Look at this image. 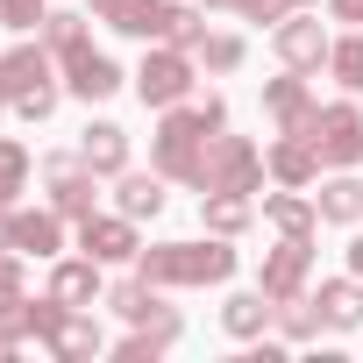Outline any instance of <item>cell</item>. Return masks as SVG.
<instances>
[{"instance_id":"cell-28","label":"cell","mask_w":363,"mask_h":363,"mask_svg":"<svg viewBox=\"0 0 363 363\" xmlns=\"http://www.w3.org/2000/svg\"><path fill=\"white\" fill-rule=\"evenodd\" d=\"M15 292H22V271H15L8 257H0V306H15Z\"/></svg>"},{"instance_id":"cell-13","label":"cell","mask_w":363,"mask_h":363,"mask_svg":"<svg viewBox=\"0 0 363 363\" xmlns=\"http://www.w3.org/2000/svg\"><path fill=\"white\" fill-rule=\"evenodd\" d=\"M271 171L285 178V186H306V178H313V143L299 135V143H278L271 150Z\"/></svg>"},{"instance_id":"cell-3","label":"cell","mask_w":363,"mask_h":363,"mask_svg":"<svg viewBox=\"0 0 363 363\" xmlns=\"http://www.w3.org/2000/svg\"><path fill=\"white\" fill-rule=\"evenodd\" d=\"M207 128H214V121H207L200 107H193V114H171V121L157 128V164H164L171 178H193V171H200V150H207Z\"/></svg>"},{"instance_id":"cell-9","label":"cell","mask_w":363,"mask_h":363,"mask_svg":"<svg viewBox=\"0 0 363 363\" xmlns=\"http://www.w3.org/2000/svg\"><path fill=\"white\" fill-rule=\"evenodd\" d=\"M299 278H306V235H292V242L264 264V292H271V299H292V285H299Z\"/></svg>"},{"instance_id":"cell-24","label":"cell","mask_w":363,"mask_h":363,"mask_svg":"<svg viewBox=\"0 0 363 363\" xmlns=\"http://www.w3.org/2000/svg\"><path fill=\"white\" fill-rule=\"evenodd\" d=\"M328 57H335V79H342V86H363V36H349V43H335Z\"/></svg>"},{"instance_id":"cell-17","label":"cell","mask_w":363,"mask_h":363,"mask_svg":"<svg viewBox=\"0 0 363 363\" xmlns=\"http://www.w3.org/2000/svg\"><path fill=\"white\" fill-rule=\"evenodd\" d=\"M320 214H328V221H356V214H363V186H356V178L320 186Z\"/></svg>"},{"instance_id":"cell-7","label":"cell","mask_w":363,"mask_h":363,"mask_svg":"<svg viewBox=\"0 0 363 363\" xmlns=\"http://www.w3.org/2000/svg\"><path fill=\"white\" fill-rule=\"evenodd\" d=\"M50 86V57L36 50V43H22L15 57H0V93L8 100H22V93H43Z\"/></svg>"},{"instance_id":"cell-14","label":"cell","mask_w":363,"mask_h":363,"mask_svg":"<svg viewBox=\"0 0 363 363\" xmlns=\"http://www.w3.org/2000/svg\"><path fill=\"white\" fill-rule=\"evenodd\" d=\"M121 157H128V143H121V128H86V164L93 171H121Z\"/></svg>"},{"instance_id":"cell-30","label":"cell","mask_w":363,"mask_h":363,"mask_svg":"<svg viewBox=\"0 0 363 363\" xmlns=\"http://www.w3.org/2000/svg\"><path fill=\"white\" fill-rule=\"evenodd\" d=\"M335 15L342 22H363V0H335Z\"/></svg>"},{"instance_id":"cell-5","label":"cell","mask_w":363,"mask_h":363,"mask_svg":"<svg viewBox=\"0 0 363 363\" xmlns=\"http://www.w3.org/2000/svg\"><path fill=\"white\" fill-rule=\"evenodd\" d=\"M135 93H143L150 107H178V100L193 93V72H186V57L150 50V57H143V72H135Z\"/></svg>"},{"instance_id":"cell-31","label":"cell","mask_w":363,"mask_h":363,"mask_svg":"<svg viewBox=\"0 0 363 363\" xmlns=\"http://www.w3.org/2000/svg\"><path fill=\"white\" fill-rule=\"evenodd\" d=\"M349 271H356V278H363V235H356V242H349Z\"/></svg>"},{"instance_id":"cell-32","label":"cell","mask_w":363,"mask_h":363,"mask_svg":"<svg viewBox=\"0 0 363 363\" xmlns=\"http://www.w3.org/2000/svg\"><path fill=\"white\" fill-rule=\"evenodd\" d=\"M93 8H100V15H107V22H114V15H121V0H93Z\"/></svg>"},{"instance_id":"cell-21","label":"cell","mask_w":363,"mask_h":363,"mask_svg":"<svg viewBox=\"0 0 363 363\" xmlns=\"http://www.w3.org/2000/svg\"><path fill=\"white\" fill-rule=\"evenodd\" d=\"M207 221H214L221 235H235V228L250 221V200H242V193H214V200H207Z\"/></svg>"},{"instance_id":"cell-16","label":"cell","mask_w":363,"mask_h":363,"mask_svg":"<svg viewBox=\"0 0 363 363\" xmlns=\"http://www.w3.org/2000/svg\"><path fill=\"white\" fill-rule=\"evenodd\" d=\"M121 214H164V178H121Z\"/></svg>"},{"instance_id":"cell-10","label":"cell","mask_w":363,"mask_h":363,"mask_svg":"<svg viewBox=\"0 0 363 363\" xmlns=\"http://www.w3.org/2000/svg\"><path fill=\"white\" fill-rule=\"evenodd\" d=\"M320 50H328L320 22H278V57L285 65H320Z\"/></svg>"},{"instance_id":"cell-23","label":"cell","mask_w":363,"mask_h":363,"mask_svg":"<svg viewBox=\"0 0 363 363\" xmlns=\"http://www.w3.org/2000/svg\"><path fill=\"white\" fill-rule=\"evenodd\" d=\"M50 342H57L65 356H93V349H100V328H86V320H57Z\"/></svg>"},{"instance_id":"cell-19","label":"cell","mask_w":363,"mask_h":363,"mask_svg":"<svg viewBox=\"0 0 363 363\" xmlns=\"http://www.w3.org/2000/svg\"><path fill=\"white\" fill-rule=\"evenodd\" d=\"M50 299H65V306H79V299H93V264H65V271L50 278Z\"/></svg>"},{"instance_id":"cell-20","label":"cell","mask_w":363,"mask_h":363,"mask_svg":"<svg viewBox=\"0 0 363 363\" xmlns=\"http://www.w3.org/2000/svg\"><path fill=\"white\" fill-rule=\"evenodd\" d=\"M57 214H72V221H93V186H86V178H57Z\"/></svg>"},{"instance_id":"cell-4","label":"cell","mask_w":363,"mask_h":363,"mask_svg":"<svg viewBox=\"0 0 363 363\" xmlns=\"http://www.w3.org/2000/svg\"><path fill=\"white\" fill-rule=\"evenodd\" d=\"M313 157H328V164H356L363 157V121H356V107H328V114H313Z\"/></svg>"},{"instance_id":"cell-15","label":"cell","mask_w":363,"mask_h":363,"mask_svg":"<svg viewBox=\"0 0 363 363\" xmlns=\"http://www.w3.org/2000/svg\"><path fill=\"white\" fill-rule=\"evenodd\" d=\"M313 306H320L335 328H356V320H363V292H356V285H320V299H313Z\"/></svg>"},{"instance_id":"cell-33","label":"cell","mask_w":363,"mask_h":363,"mask_svg":"<svg viewBox=\"0 0 363 363\" xmlns=\"http://www.w3.org/2000/svg\"><path fill=\"white\" fill-rule=\"evenodd\" d=\"M0 100H8V93H0Z\"/></svg>"},{"instance_id":"cell-8","label":"cell","mask_w":363,"mask_h":363,"mask_svg":"<svg viewBox=\"0 0 363 363\" xmlns=\"http://www.w3.org/2000/svg\"><path fill=\"white\" fill-rule=\"evenodd\" d=\"M114 29L121 36H171L178 29V8H164V0H121V15H114Z\"/></svg>"},{"instance_id":"cell-25","label":"cell","mask_w":363,"mask_h":363,"mask_svg":"<svg viewBox=\"0 0 363 363\" xmlns=\"http://www.w3.org/2000/svg\"><path fill=\"white\" fill-rule=\"evenodd\" d=\"M0 22H8V29H36L50 15H43V0H0Z\"/></svg>"},{"instance_id":"cell-12","label":"cell","mask_w":363,"mask_h":363,"mask_svg":"<svg viewBox=\"0 0 363 363\" xmlns=\"http://www.w3.org/2000/svg\"><path fill=\"white\" fill-rule=\"evenodd\" d=\"M8 250L50 257V250H57V221H50V214H15V221H8Z\"/></svg>"},{"instance_id":"cell-18","label":"cell","mask_w":363,"mask_h":363,"mask_svg":"<svg viewBox=\"0 0 363 363\" xmlns=\"http://www.w3.org/2000/svg\"><path fill=\"white\" fill-rule=\"evenodd\" d=\"M264 299H271V292H242V299H228V313H221V320H228V335H257V328L271 320V306H264Z\"/></svg>"},{"instance_id":"cell-6","label":"cell","mask_w":363,"mask_h":363,"mask_svg":"<svg viewBox=\"0 0 363 363\" xmlns=\"http://www.w3.org/2000/svg\"><path fill=\"white\" fill-rule=\"evenodd\" d=\"M65 72H72V93H86V100H107V93L121 86V72H114L100 50H86V43L65 50Z\"/></svg>"},{"instance_id":"cell-29","label":"cell","mask_w":363,"mask_h":363,"mask_svg":"<svg viewBox=\"0 0 363 363\" xmlns=\"http://www.w3.org/2000/svg\"><path fill=\"white\" fill-rule=\"evenodd\" d=\"M242 8H250L257 22H278V15H285V0H242Z\"/></svg>"},{"instance_id":"cell-11","label":"cell","mask_w":363,"mask_h":363,"mask_svg":"<svg viewBox=\"0 0 363 363\" xmlns=\"http://www.w3.org/2000/svg\"><path fill=\"white\" fill-rule=\"evenodd\" d=\"M86 257H93V264H121V257H135L128 221H86Z\"/></svg>"},{"instance_id":"cell-27","label":"cell","mask_w":363,"mask_h":363,"mask_svg":"<svg viewBox=\"0 0 363 363\" xmlns=\"http://www.w3.org/2000/svg\"><path fill=\"white\" fill-rule=\"evenodd\" d=\"M50 43H57V50H72V43H86V36H79V22H72V15H57V22H50Z\"/></svg>"},{"instance_id":"cell-22","label":"cell","mask_w":363,"mask_h":363,"mask_svg":"<svg viewBox=\"0 0 363 363\" xmlns=\"http://www.w3.org/2000/svg\"><path fill=\"white\" fill-rule=\"evenodd\" d=\"M264 214H271L285 235H306V228H313V207H306V200H285V193H278V200H264Z\"/></svg>"},{"instance_id":"cell-1","label":"cell","mask_w":363,"mask_h":363,"mask_svg":"<svg viewBox=\"0 0 363 363\" xmlns=\"http://www.w3.org/2000/svg\"><path fill=\"white\" fill-rule=\"evenodd\" d=\"M135 264H143L150 285H207V278L235 271V250H221V242H164V250H135Z\"/></svg>"},{"instance_id":"cell-2","label":"cell","mask_w":363,"mask_h":363,"mask_svg":"<svg viewBox=\"0 0 363 363\" xmlns=\"http://www.w3.org/2000/svg\"><path fill=\"white\" fill-rule=\"evenodd\" d=\"M193 186H200V193H250V186H257V150H250L242 135H207Z\"/></svg>"},{"instance_id":"cell-26","label":"cell","mask_w":363,"mask_h":363,"mask_svg":"<svg viewBox=\"0 0 363 363\" xmlns=\"http://www.w3.org/2000/svg\"><path fill=\"white\" fill-rule=\"evenodd\" d=\"M200 57H207L214 72H228V65L242 57V43H235V36H207V43H200Z\"/></svg>"}]
</instances>
